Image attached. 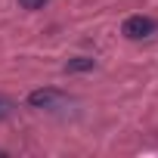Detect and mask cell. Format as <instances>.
<instances>
[{"instance_id":"cell-1","label":"cell","mask_w":158,"mask_h":158,"mask_svg":"<svg viewBox=\"0 0 158 158\" xmlns=\"http://www.w3.org/2000/svg\"><path fill=\"white\" fill-rule=\"evenodd\" d=\"M121 31H124L130 40H143V37H149V34L155 31V22H152L149 16H130Z\"/></svg>"},{"instance_id":"cell-2","label":"cell","mask_w":158,"mask_h":158,"mask_svg":"<svg viewBox=\"0 0 158 158\" xmlns=\"http://www.w3.org/2000/svg\"><path fill=\"white\" fill-rule=\"evenodd\" d=\"M28 102L34 106V109H62L65 106V96L59 93V90H34L31 96H28Z\"/></svg>"},{"instance_id":"cell-3","label":"cell","mask_w":158,"mask_h":158,"mask_svg":"<svg viewBox=\"0 0 158 158\" xmlns=\"http://www.w3.org/2000/svg\"><path fill=\"white\" fill-rule=\"evenodd\" d=\"M65 68H68V71H87V68H93V59H84V56H77V59H71Z\"/></svg>"},{"instance_id":"cell-4","label":"cell","mask_w":158,"mask_h":158,"mask_svg":"<svg viewBox=\"0 0 158 158\" xmlns=\"http://www.w3.org/2000/svg\"><path fill=\"white\" fill-rule=\"evenodd\" d=\"M47 3V0H19V6H25V10H40Z\"/></svg>"},{"instance_id":"cell-5","label":"cell","mask_w":158,"mask_h":158,"mask_svg":"<svg viewBox=\"0 0 158 158\" xmlns=\"http://www.w3.org/2000/svg\"><path fill=\"white\" fill-rule=\"evenodd\" d=\"M6 112H10V102H6V99H0V118H3Z\"/></svg>"}]
</instances>
